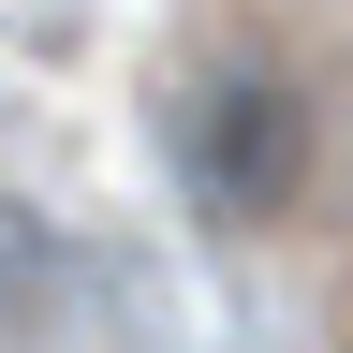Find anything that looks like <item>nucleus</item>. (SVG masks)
Returning <instances> with one entry per match:
<instances>
[{
  "mask_svg": "<svg viewBox=\"0 0 353 353\" xmlns=\"http://www.w3.org/2000/svg\"><path fill=\"white\" fill-rule=\"evenodd\" d=\"M176 162H192V192H206L221 221L294 206V176H309V103H294V74H280V59H221L192 103H176Z\"/></svg>",
  "mask_w": 353,
  "mask_h": 353,
  "instance_id": "nucleus-1",
  "label": "nucleus"
}]
</instances>
